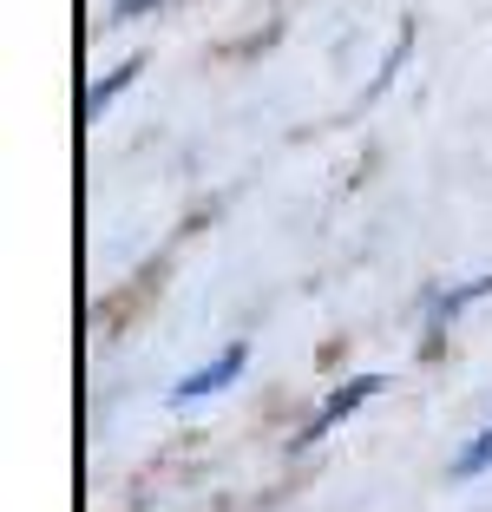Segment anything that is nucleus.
<instances>
[{
	"mask_svg": "<svg viewBox=\"0 0 492 512\" xmlns=\"http://www.w3.org/2000/svg\"><path fill=\"white\" fill-rule=\"evenodd\" d=\"M479 296H492V276H473L466 289H447V296H440V309H433V322H453L466 302H479Z\"/></svg>",
	"mask_w": 492,
	"mask_h": 512,
	"instance_id": "20e7f679",
	"label": "nucleus"
},
{
	"mask_svg": "<svg viewBox=\"0 0 492 512\" xmlns=\"http://www.w3.org/2000/svg\"><path fill=\"white\" fill-rule=\"evenodd\" d=\"M381 388H388V375H355V381H342V388H335V394L322 401V414H315V421L302 427V447H309V440H322L335 421H348V414H355L361 401H374Z\"/></svg>",
	"mask_w": 492,
	"mask_h": 512,
	"instance_id": "f03ea898",
	"label": "nucleus"
},
{
	"mask_svg": "<svg viewBox=\"0 0 492 512\" xmlns=\"http://www.w3.org/2000/svg\"><path fill=\"white\" fill-rule=\"evenodd\" d=\"M158 0H112V20H132V14H151Z\"/></svg>",
	"mask_w": 492,
	"mask_h": 512,
	"instance_id": "423d86ee",
	"label": "nucleus"
},
{
	"mask_svg": "<svg viewBox=\"0 0 492 512\" xmlns=\"http://www.w3.org/2000/svg\"><path fill=\"white\" fill-rule=\"evenodd\" d=\"M243 362H250V348L243 342H230L224 355H217V362H204V368H191V375L178 381V388H171V401L178 407H191V401H204V394H217V388H230V381L243 375Z\"/></svg>",
	"mask_w": 492,
	"mask_h": 512,
	"instance_id": "f257e3e1",
	"label": "nucleus"
},
{
	"mask_svg": "<svg viewBox=\"0 0 492 512\" xmlns=\"http://www.w3.org/2000/svg\"><path fill=\"white\" fill-rule=\"evenodd\" d=\"M479 473H492V427L460 453V460H453V480H479Z\"/></svg>",
	"mask_w": 492,
	"mask_h": 512,
	"instance_id": "39448f33",
	"label": "nucleus"
},
{
	"mask_svg": "<svg viewBox=\"0 0 492 512\" xmlns=\"http://www.w3.org/2000/svg\"><path fill=\"white\" fill-rule=\"evenodd\" d=\"M138 66H145V60H138V53H132V60H125V66H112V73H105L99 86H92V99H86V119H105V106H112V99H119V92H125V86H132V79H138Z\"/></svg>",
	"mask_w": 492,
	"mask_h": 512,
	"instance_id": "7ed1b4c3",
	"label": "nucleus"
}]
</instances>
